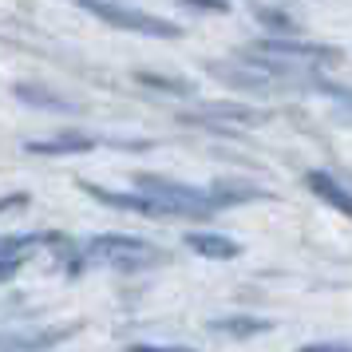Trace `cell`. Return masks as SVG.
Segmentation results:
<instances>
[{
    "mask_svg": "<svg viewBox=\"0 0 352 352\" xmlns=\"http://www.w3.org/2000/svg\"><path fill=\"white\" fill-rule=\"evenodd\" d=\"M16 273H20V257H12V261H0V285H4V281H12Z\"/></svg>",
    "mask_w": 352,
    "mask_h": 352,
    "instance_id": "obj_19",
    "label": "cell"
},
{
    "mask_svg": "<svg viewBox=\"0 0 352 352\" xmlns=\"http://www.w3.org/2000/svg\"><path fill=\"white\" fill-rule=\"evenodd\" d=\"M257 20H261V24H270V32L285 36V40H293V36L301 32V28H297V20L289 16V12H281V8H257Z\"/></svg>",
    "mask_w": 352,
    "mask_h": 352,
    "instance_id": "obj_15",
    "label": "cell"
},
{
    "mask_svg": "<svg viewBox=\"0 0 352 352\" xmlns=\"http://www.w3.org/2000/svg\"><path fill=\"white\" fill-rule=\"evenodd\" d=\"M210 329H214V333L234 336V340H250V336L270 333L273 324H270V320H261V317H245V313H234V317H214V320H210Z\"/></svg>",
    "mask_w": 352,
    "mask_h": 352,
    "instance_id": "obj_12",
    "label": "cell"
},
{
    "mask_svg": "<svg viewBox=\"0 0 352 352\" xmlns=\"http://www.w3.org/2000/svg\"><path fill=\"white\" fill-rule=\"evenodd\" d=\"M91 146H96L91 135L64 131V135H56V139H32L24 151H28V155H48V159H56V155H80V151H91Z\"/></svg>",
    "mask_w": 352,
    "mask_h": 352,
    "instance_id": "obj_8",
    "label": "cell"
},
{
    "mask_svg": "<svg viewBox=\"0 0 352 352\" xmlns=\"http://www.w3.org/2000/svg\"><path fill=\"white\" fill-rule=\"evenodd\" d=\"M305 186L317 194L320 202H329L333 210H340V214H349V210H352L349 190H344V186H340V182H336L329 170H309V175H305Z\"/></svg>",
    "mask_w": 352,
    "mask_h": 352,
    "instance_id": "obj_10",
    "label": "cell"
},
{
    "mask_svg": "<svg viewBox=\"0 0 352 352\" xmlns=\"http://www.w3.org/2000/svg\"><path fill=\"white\" fill-rule=\"evenodd\" d=\"M40 241H48V238L44 234H12V238H0V261H12L24 245H40Z\"/></svg>",
    "mask_w": 352,
    "mask_h": 352,
    "instance_id": "obj_16",
    "label": "cell"
},
{
    "mask_svg": "<svg viewBox=\"0 0 352 352\" xmlns=\"http://www.w3.org/2000/svg\"><path fill=\"white\" fill-rule=\"evenodd\" d=\"M210 202L214 210L222 206H238V202H254V198H265V190H254V186H241V182H214L210 186Z\"/></svg>",
    "mask_w": 352,
    "mask_h": 352,
    "instance_id": "obj_13",
    "label": "cell"
},
{
    "mask_svg": "<svg viewBox=\"0 0 352 352\" xmlns=\"http://www.w3.org/2000/svg\"><path fill=\"white\" fill-rule=\"evenodd\" d=\"M28 202V194H12V198H0V214L4 210H12V206H24Z\"/></svg>",
    "mask_w": 352,
    "mask_h": 352,
    "instance_id": "obj_20",
    "label": "cell"
},
{
    "mask_svg": "<svg viewBox=\"0 0 352 352\" xmlns=\"http://www.w3.org/2000/svg\"><path fill=\"white\" fill-rule=\"evenodd\" d=\"M214 119H222V123H241V127H257V123H265V115L257 111V107H245V103H202L198 115H186L182 123L210 127Z\"/></svg>",
    "mask_w": 352,
    "mask_h": 352,
    "instance_id": "obj_6",
    "label": "cell"
},
{
    "mask_svg": "<svg viewBox=\"0 0 352 352\" xmlns=\"http://www.w3.org/2000/svg\"><path fill=\"white\" fill-rule=\"evenodd\" d=\"M83 194H91V198H99L103 206H115V210H131V214H146V218H162L159 210L151 206L146 198H139V194H115V190H103V186H96V182H80Z\"/></svg>",
    "mask_w": 352,
    "mask_h": 352,
    "instance_id": "obj_11",
    "label": "cell"
},
{
    "mask_svg": "<svg viewBox=\"0 0 352 352\" xmlns=\"http://www.w3.org/2000/svg\"><path fill=\"white\" fill-rule=\"evenodd\" d=\"M301 352H352L344 340H329V344H305Z\"/></svg>",
    "mask_w": 352,
    "mask_h": 352,
    "instance_id": "obj_18",
    "label": "cell"
},
{
    "mask_svg": "<svg viewBox=\"0 0 352 352\" xmlns=\"http://www.w3.org/2000/svg\"><path fill=\"white\" fill-rule=\"evenodd\" d=\"M12 96H16L24 107H36V111H52V115H80L83 111V103L60 96V91H52L44 83H12Z\"/></svg>",
    "mask_w": 352,
    "mask_h": 352,
    "instance_id": "obj_5",
    "label": "cell"
},
{
    "mask_svg": "<svg viewBox=\"0 0 352 352\" xmlns=\"http://www.w3.org/2000/svg\"><path fill=\"white\" fill-rule=\"evenodd\" d=\"M186 250H194L198 257H210V261L241 257V245L234 238H222V234H186Z\"/></svg>",
    "mask_w": 352,
    "mask_h": 352,
    "instance_id": "obj_9",
    "label": "cell"
},
{
    "mask_svg": "<svg viewBox=\"0 0 352 352\" xmlns=\"http://www.w3.org/2000/svg\"><path fill=\"white\" fill-rule=\"evenodd\" d=\"M245 56L254 60H270V64H285V67H313V64H333L344 52L340 48H324V44H305V40H257L250 44Z\"/></svg>",
    "mask_w": 352,
    "mask_h": 352,
    "instance_id": "obj_4",
    "label": "cell"
},
{
    "mask_svg": "<svg viewBox=\"0 0 352 352\" xmlns=\"http://www.w3.org/2000/svg\"><path fill=\"white\" fill-rule=\"evenodd\" d=\"M127 352H194L186 344H131Z\"/></svg>",
    "mask_w": 352,
    "mask_h": 352,
    "instance_id": "obj_17",
    "label": "cell"
},
{
    "mask_svg": "<svg viewBox=\"0 0 352 352\" xmlns=\"http://www.w3.org/2000/svg\"><path fill=\"white\" fill-rule=\"evenodd\" d=\"M83 261L91 265H111L123 273H139V270H155L166 261L159 245H151L143 238H127V234H99L83 245Z\"/></svg>",
    "mask_w": 352,
    "mask_h": 352,
    "instance_id": "obj_2",
    "label": "cell"
},
{
    "mask_svg": "<svg viewBox=\"0 0 352 352\" xmlns=\"http://www.w3.org/2000/svg\"><path fill=\"white\" fill-rule=\"evenodd\" d=\"M135 80L143 83V87L162 91V96H190V91H194L186 80H170V76H155V72H135Z\"/></svg>",
    "mask_w": 352,
    "mask_h": 352,
    "instance_id": "obj_14",
    "label": "cell"
},
{
    "mask_svg": "<svg viewBox=\"0 0 352 352\" xmlns=\"http://www.w3.org/2000/svg\"><path fill=\"white\" fill-rule=\"evenodd\" d=\"M135 194L146 198L151 206L159 210L162 218H210L214 214V202H210L206 190L198 186H186V182H175V178H162V175H135Z\"/></svg>",
    "mask_w": 352,
    "mask_h": 352,
    "instance_id": "obj_1",
    "label": "cell"
},
{
    "mask_svg": "<svg viewBox=\"0 0 352 352\" xmlns=\"http://www.w3.org/2000/svg\"><path fill=\"white\" fill-rule=\"evenodd\" d=\"M76 333H80V324H56V329H44V333H16L0 340V352H48Z\"/></svg>",
    "mask_w": 352,
    "mask_h": 352,
    "instance_id": "obj_7",
    "label": "cell"
},
{
    "mask_svg": "<svg viewBox=\"0 0 352 352\" xmlns=\"http://www.w3.org/2000/svg\"><path fill=\"white\" fill-rule=\"evenodd\" d=\"M83 12H91L96 20L111 24L119 32H139V36H155V40H178L182 28L170 24L162 16H151L143 8H131V4H83Z\"/></svg>",
    "mask_w": 352,
    "mask_h": 352,
    "instance_id": "obj_3",
    "label": "cell"
}]
</instances>
